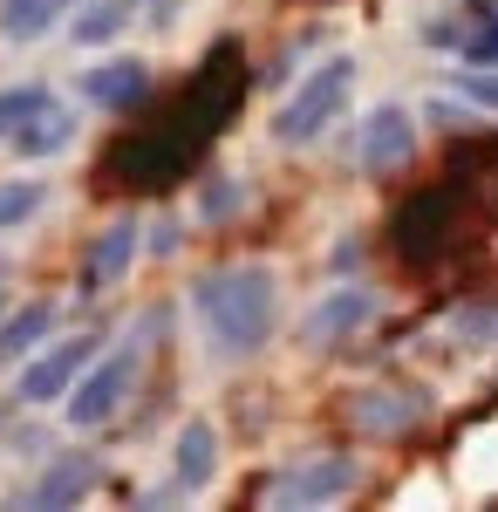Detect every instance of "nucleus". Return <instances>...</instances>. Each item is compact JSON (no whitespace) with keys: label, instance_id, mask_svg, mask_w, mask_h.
<instances>
[{"label":"nucleus","instance_id":"obj_23","mask_svg":"<svg viewBox=\"0 0 498 512\" xmlns=\"http://www.w3.org/2000/svg\"><path fill=\"white\" fill-rule=\"evenodd\" d=\"M232 185H212V192H205V219H212V226H219V219H232V212H239V205H232Z\"/></svg>","mask_w":498,"mask_h":512},{"label":"nucleus","instance_id":"obj_15","mask_svg":"<svg viewBox=\"0 0 498 512\" xmlns=\"http://www.w3.org/2000/svg\"><path fill=\"white\" fill-rule=\"evenodd\" d=\"M96 478H103V458H89V451H69V458H55L48 472L14 499V506H35V512H55V506H82L89 492H96Z\"/></svg>","mask_w":498,"mask_h":512},{"label":"nucleus","instance_id":"obj_19","mask_svg":"<svg viewBox=\"0 0 498 512\" xmlns=\"http://www.w3.org/2000/svg\"><path fill=\"white\" fill-rule=\"evenodd\" d=\"M55 21H62L55 0H0V35L7 41H35V35H48Z\"/></svg>","mask_w":498,"mask_h":512},{"label":"nucleus","instance_id":"obj_1","mask_svg":"<svg viewBox=\"0 0 498 512\" xmlns=\"http://www.w3.org/2000/svg\"><path fill=\"white\" fill-rule=\"evenodd\" d=\"M239 103H246V48L226 35L192 69V82L178 89L171 110H157L137 137L116 144L110 178L123 192H164V185H178V178L212 151V137L239 117Z\"/></svg>","mask_w":498,"mask_h":512},{"label":"nucleus","instance_id":"obj_10","mask_svg":"<svg viewBox=\"0 0 498 512\" xmlns=\"http://www.w3.org/2000/svg\"><path fill=\"white\" fill-rule=\"evenodd\" d=\"M103 349V335H62L55 349H41L28 369H21V403H55V396H69V383H76L82 369H89V355Z\"/></svg>","mask_w":498,"mask_h":512},{"label":"nucleus","instance_id":"obj_20","mask_svg":"<svg viewBox=\"0 0 498 512\" xmlns=\"http://www.w3.org/2000/svg\"><path fill=\"white\" fill-rule=\"evenodd\" d=\"M41 198H48V185H35V178L0 185V233H7V226H28V219L41 212Z\"/></svg>","mask_w":498,"mask_h":512},{"label":"nucleus","instance_id":"obj_3","mask_svg":"<svg viewBox=\"0 0 498 512\" xmlns=\"http://www.w3.org/2000/svg\"><path fill=\"white\" fill-rule=\"evenodd\" d=\"M137 376H144V342H123V349H110V355L96 349L89 369L69 383V424H76V431H103L116 410L130 403Z\"/></svg>","mask_w":498,"mask_h":512},{"label":"nucleus","instance_id":"obj_9","mask_svg":"<svg viewBox=\"0 0 498 512\" xmlns=\"http://www.w3.org/2000/svg\"><path fill=\"white\" fill-rule=\"evenodd\" d=\"M423 417H430V396L410 383H376V390L348 396V424L362 437H410Z\"/></svg>","mask_w":498,"mask_h":512},{"label":"nucleus","instance_id":"obj_22","mask_svg":"<svg viewBox=\"0 0 498 512\" xmlns=\"http://www.w3.org/2000/svg\"><path fill=\"white\" fill-rule=\"evenodd\" d=\"M451 335H458V342H478V349H492V342H498V301L458 308V321H451Z\"/></svg>","mask_w":498,"mask_h":512},{"label":"nucleus","instance_id":"obj_16","mask_svg":"<svg viewBox=\"0 0 498 512\" xmlns=\"http://www.w3.org/2000/svg\"><path fill=\"white\" fill-rule=\"evenodd\" d=\"M69 137H76V117H69V110H62V103L48 96V103H41L35 117L21 123V130H14L7 144H14L21 158H55V151H69Z\"/></svg>","mask_w":498,"mask_h":512},{"label":"nucleus","instance_id":"obj_18","mask_svg":"<svg viewBox=\"0 0 498 512\" xmlns=\"http://www.w3.org/2000/svg\"><path fill=\"white\" fill-rule=\"evenodd\" d=\"M48 328H55V308H48V301H28L21 315H7V321H0V369H7V362H21Z\"/></svg>","mask_w":498,"mask_h":512},{"label":"nucleus","instance_id":"obj_6","mask_svg":"<svg viewBox=\"0 0 498 512\" xmlns=\"http://www.w3.org/2000/svg\"><path fill=\"white\" fill-rule=\"evenodd\" d=\"M423 41L458 55L464 69H498V0H451L423 21Z\"/></svg>","mask_w":498,"mask_h":512},{"label":"nucleus","instance_id":"obj_24","mask_svg":"<svg viewBox=\"0 0 498 512\" xmlns=\"http://www.w3.org/2000/svg\"><path fill=\"white\" fill-rule=\"evenodd\" d=\"M0 301H7V267H0Z\"/></svg>","mask_w":498,"mask_h":512},{"label":"nucleus","instance_id":"obj_12","mask_svg":"<svg viewBox=\"0 0 498 512\" xmlns=\"http://www.w3.org/2000/svg\"><path fill=\"white\" fill-rule=\"evenodd\" d=\"M82 96H89L96 110H116V117L151 110V62H137V55L96 62V69H82Z\"/></svg>","mask_w":498,"mask_h":512},{"label":"nucleus","instance_id":"obj_7","mask_svg":"<svg viewBox=\"0 0 498 512\" xmlns=\"http://www.w3.org/2000/svg\"><path fill=\"white\" fill-rule=\"evenodd\" d=\"M410 158H417V117L403 103H376L369 117L355 123V137H348V164L362 178H389V171H403Z\"/></svg>","mask_w":498,"mask_h":512},{"label":"nucleus","instance_id":"obj_8","mask_svg":"<svg viewBox=\"0 0 498 512\" xmlns=\"http://www.w3.org/2000/svg\"><path fill=\"white\" fill-rule=\"evenodd\" d=\"M355 478L362 465L342 458V451H321V458H301V465H287V472H273L260 485V506H335L355 492Z\"/></svg>","mask_w":498,"mask_h":512},{"label":"nucleus","instance_id":"obj_2","mask_svg":"<svg viewBox=\"0 0 498 512\" xmlns=\"http://www.w3.org/2000/svg\"><path fill=\"white\" fill-rule=\"evenodd\" d=\"M192 308L205 342L226 355V362H246L273 342L280 328V280L260 267V260H239V267H212V274L192 280Z\"/></svg>","mask_w":498,"mask_h":512},{"label":"nucleus","instance_id":"obj_21","mask_svg":"<svg viewBox=\"0 0 498 512\" xmlns=\"http://www.w3.org/2000/svg\"><path fill=\"white\" fill-rule=\"evenodd\" d=\"M41 103H48V89L41 82H21V89H0V137H14L21 123L35 117Z\"/></svg>","mask_w":498,"mask_h":512},{"label":"nucleus","instance_id":"obj_17","mask_svg":"<svg viewBox=\"0 0 498 512\" xmlns=\"http://www.w3.org/2000/svg\"><path fill=\"white\" fill-rule=\"evenodd\" d=\"M144 0H82L76 21H69V41H116L130 21H137Z\"/></svg>","mask_w":498,"mask_h":512},{"label":"nucleus","instance_id":"obj_11","mask_svg":"<svg viewBox=\"0 0 498 512\" xmlns=\"http://www.w3.org/2000/svg\"><path fill=\"white\" fill-rule=\"evenodd\" d=\"M137 246H144V226L123 212V219H110L103 233L89 239V253H82V294H110L116 280L137 267Z\"/></svg>","mask_w":498,"mask_h":512},{"label":"nucleus","instance_id":"obj_4","mask_svg":"<svg viewBox=\"0 0 498 512\" xmlns=\"http://www.w3.org/2000/svg\"><path fill=\"white\" fill-rule=\"evenodd\" d=\"M458 205H464V185H458V178H444V185L417 192L403 212H396V226H389L396 253H403L410 267H437V260L451 253V239H458Z\"/></svg>","mask_w":498,"mask_h":512},{"label":"nucleus","instance_id":"obj_13","mask_svg":"<svg viewBox=\"0 0 498 512\" xmlns=\"http://www.w3.org/2000/svg\"><path fill=\"white\" fill-rule=\"evenodd\" d=\"M369 321H376V294H369V287H335V294L301 321V342L307 349H335L348 335H362Z\"/></svg>","mask_w":498,"mask_h":512},{"label":"nucleus","instance_id":"obj_14","mask_svg":"<svg viewBox=\"0 0 498 512\" xmlns=\"http://www.w3.org/2000/svg\"><path fill=\"white\" fill-rule=\"evenodd\" d=\"M212 472H219V431L205 424V417H192L185 431H178V451H171V492H151L144 506H164V499H185V492H205L212 485Z\"/></svg>","mask_w":498,"mask_h":512},{"label":"nucleus","instance_id":"obj_5","mask_svg":"<svg viewBox=\"0 0 498 512\" xmlns=\"http://www.w3.org/2000/svg\"><path fill=\"white\" fill-rule=\"evenodd\" d=\"M348 89H355V62L348 55H335V62H321L314 76L273 110V144H314L328 123L342 117V103H348Z\"/></svg>","mask_w":498,"mask_h":512}]
</instances>
